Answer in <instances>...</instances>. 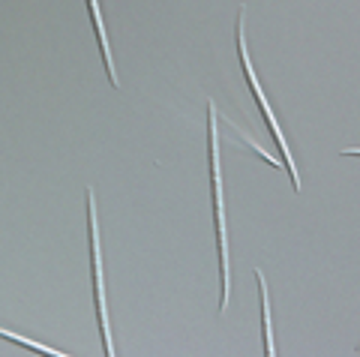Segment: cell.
<instances>
[{"mask_svg":"<svg viewBox=\"0 0 360 357\" xmlns=\"http://www.w3.org/2000/svg\"><path fill=\"white\" fill-rule=\"evenodd\" d=\"M342 156H360V150H354V148H345V150H342Z\"/></svg>","mask_w":360,"mask_h":357,"instance_id":"cell-7","label":"cell"},{"mask_svg":"<svg viewBox=\"0 0 360 357\" xmlns=\"http://www.w3.org/2000/svg\"><path fill=\"white\" fill-rule=\"evenodd\" d=\"M243 18H246V6H240V15H238V58H240V66H243L246 84L252 87V93H255V103H258V108H262V115H264V120H267V126H270V132H274V138H276V144H279V150H283L285 162H288L291 186H295L297 193H300V177H297V169H295V160H291V150H288V138H285V132L279 129L276 117H274V111H270V103H267V96H264L262 84H258V78H255V70H252V63H250V54H246V39H243Z\"/></svg>","mask_w":360,"mask_h":357,"instance_id":"cell-2","label":"cell"},{"mask_svg":"<svg viewBox=\"0 0 360 357\" xmlns=\"http://www.w3.org/2000/svg\"><path fill=\"white\" fill-rule=\"evenodd\" d=\"M207 148H210V186H213V214H217V247H219V312L229 306V228H225V202H222V169H219V136H217V108L207 105Z\"/></svg>","mask_w":360,"mask_h":357,"instance_id":"cell-1","label":"cell"},{"mask_svg":"<svg viewBox=\"0 0 360 357\" xmlns=\"http://www.w3.org/2000/svg\"><path fill=\"white\" fill-rule=\"evenodd\" d=\"M90 6V18H94V30H96V39H99V51H103V60H105V72H108V82L120 87V78L115 72V60H111V48H108V37H105V25H103V13H99V0H87Z\"/></svg>","mask_w":360,"mask_h":357,"instance_id":"cell-4","label":"cell"},{"mask_svg":"<svg viewBox=\"0 0 360 357\" xmlns=\"http://www.w3.org/2000/svg\"><path fill=\"white\" fill-rule=\"evenodd\" d=\"M0 337L9 339V342H21L25 349L30 351H39V354H51V357H66V351H58V349H49V345H39V342H33V339H25V337H15L13 330H0Z\"/></svg>","mask_w":360,"mask_h":357,"instance_id":"cell-6","label":"cell"},{"mask_svg":"<svg viewBox=\"0 0 360 357\" xmlns=\"http://www.w3.org/2000/svg\"><path fill=\"white\" fill-rule=\"evenodd\" d=\"M87 226H90V264H94V292H96V316H99V333H103L105 354H115L108 330V309H105V280H103V252H99V222H96V195L87 186Z\"/></svg>","mask_w":360,"mask_h":357,"instance_id":"cell-3","label":"cell"},{"mask_svg":"<svg viewBox=\"0 0 360 357\" xmlns=\"http://www.w3.org/2000/svg\"><path fill=\"white\" fill-rule=\"evenodd\" d=\"M255 280H258V292H262V325H264V351L267 354H276V345H274V330H270V304H267V285H264V273L255 271Z\"/></svg>","mask_w":360,"mask_h":357,"instance_id":"cell-5","label":"cell"}]
</instances>
